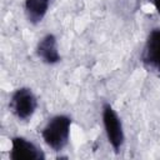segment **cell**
I'll return each mask as SVG.
<instances>
[{
	"label": "cell",
	"instance_id": "obj_6",
	"mask_svg": "<svg viewBox=\"0 0 160 160\" xmlns=\"http://www.w3.org/2000/svg\"><path fill=\"white\" fill-rule=\"evenodd\" d=\"M35 52L42 62L49 65L58 64L61 60V55L58 50V40L54 34H46L42 36L36 45Z\"/></svg>",
	"mask_w": 160,
	"mask_h": 160
},
{
	"label": "cell",
	"instance_id": "obj_4",
	"mask_svg": "<svg viewBox=\"0 0 160 160\" xmlns=\"http://www.w3.org/2000/svg\"><path fill=\"white\" fill-rule=\"evenodd\" d=\"M141 62L146 69L160 74V28L149 32L142 48Z\"/></svg>",
	"mask_w": 160,
	"mask_h": 160
},
{
	"label": "cell",
	"instance_id": "obj_7",
	"mask_svg": "<svg viewBox=\"0 0 160 160\" xmlns=\"http://www.w3.org/2000/svg\"><path fill=\"white\" fill-rule=\"evenodd\" d=\"M49 5L50 0H25L24 9L28 21L34 25L41 22L48 12Z\"/></svg>",
	"mask_w": 160,
	"mask_h": 160
},
{
	"label": "cell",
	"instance_id": "obj_5",
	"mask_svg": "<svg viewBox=\"0 0 160 160\" xmlns=\"http://www.w3.org/2000/svg\"><path fill=\"white\" fill-rule=\"evenodd\" d=\"M9 158L11 160H44L45 154L32 141L22 136H14L11 138Z\"/></svg>",
	"mask_w": 160,
	"mask_h": 160
},
{
	"label": "cell",
	"instance_id": "obj_1",
	"mask_svg": "<svg viewBox=\"0 0 160 160\" xmlns=\"http://www.w3.org/2000/svg\"><path fill=\"white\" fill-rule=\"evenodd\" d=\"M71 122V118L64 114L49 119L41 130V136L45 144L54 151H61L69 142Z\"/></svg>",
	"mask_w": 160,
	"mask_h": 160
},
{
	"label": "cell",
	"instance_id": "obj_2",
	"mask_svg": "<svg viewBox=\"0 0 160 160\" xmlns=\"http://www.w3.org/2000/svg\"><path fill=\"white\" fill-rule=\"evenodd\" d=\"M101 116H102V125L108 141L110 146L114 149V151L118 154L121 151L122 145L125 142V134H124L121 119L119 118L118 112L109 102H104Z\"/></svg>",
	"mask_w": 160,
	"mask_h": 160
},
{
	"label": "cell",
	"instance_id": "obj_8",
	"mask_svg": "<svg viewBox=\"0 0 160 160\" xmlns=\"http://www.w3.org/2000/svg\"><path fill=\"white\" fill-rule=\"evenodd\" d=\"M152 5H154V8H155V10L158 11V14L160 15V0H149Z\"/></svg>",
	"mask_w": 160,
	"mask_h": 160
},
{
	"label": "cell",
	"instance_id": "obj_3",
	"mask_svg": "<svg viewBox=\"0 0 160 160\" xmlns=\"http://www.w3.org/2000/svg\"><path fill=\"white\" fill-rule=\"evenodd\" d=\"M9 108L19 120L26 121L34 115L38 108V99L31 89L19 88L11 94Z\"/></svg>",
	"mask_w": 160,
	"mask_h": 160
}]
</instances>
